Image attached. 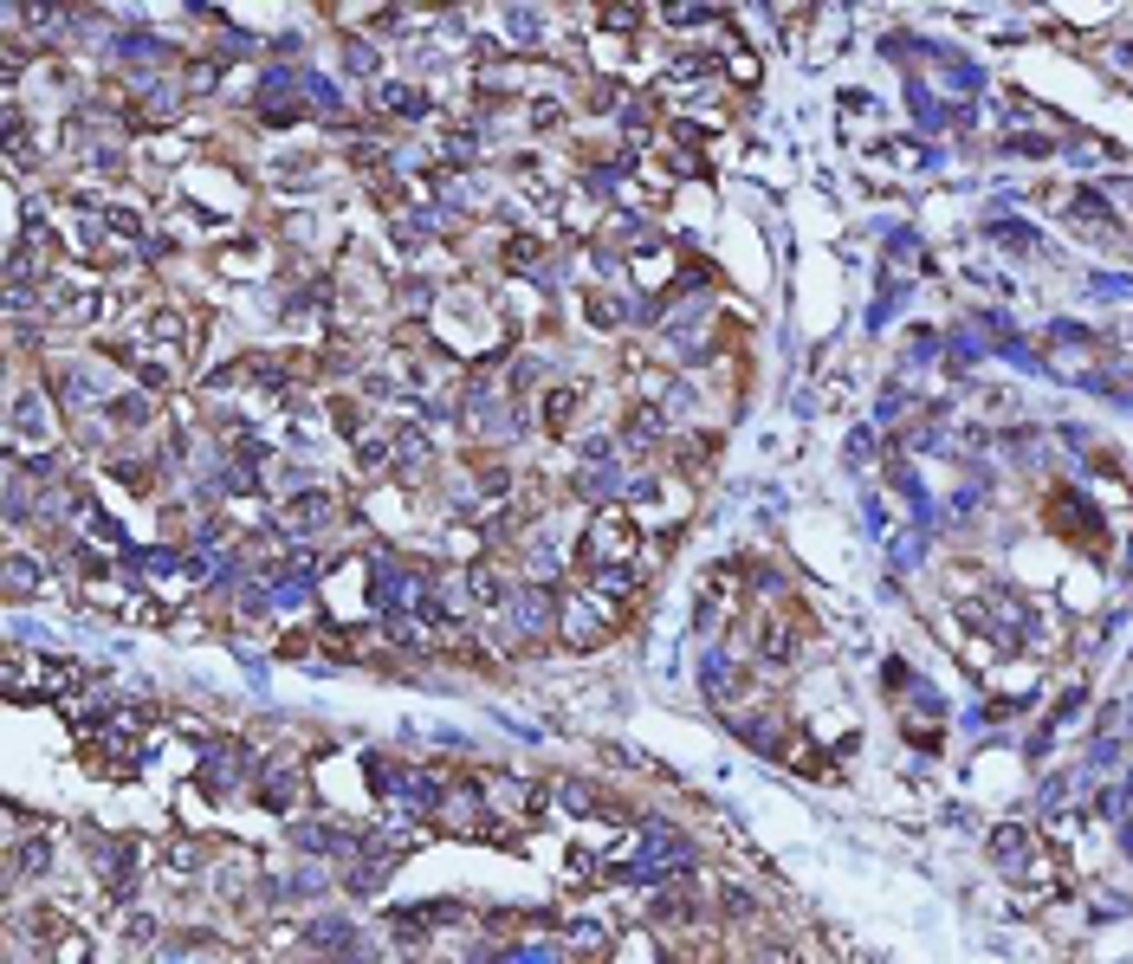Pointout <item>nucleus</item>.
Wrapping results in <instances>:
<instances>
[{
	"label": "nucleus",
	"mask_w": 1133,
	"mask_h": 964,
	"mask_svg": "<svg viewBox=\"0 0 1133 964\" xmlns=\"http://www.w3.org/2000/svg\"><path fill=\"white\" fill-rule=\"evenodd\" d=\"M370 98H376L382 117H421V110H428V91H421V85H402V78H376Z\"/></svg>",
	"instance_id": "nucleus-1"
},
{
	"label": "nucleus",
	"mask_w": 1133,
	"mask_h": 964,
	"mask_svg": "<svg viewBox=\"0 0 1133 964\" xmlns=\"http://www.w3.org/2000/svg\"><path fill=\"white\" fill-rule=\"evenodd\" d=\"M577 415V389L570 382H557V389H544V428L551 434H564V421Z\"/></svg>",
	"instance_id": "nucleus-2"
},
{
	"label": "nucleus",
	"mask_w": 1133,
	"mask_h": 964,
	"mask_svg": "<svg viewBox=\"0 0 1133 964\" xmlns=\"http://www.w3.org/2000/svg\"><path fill=\"white\" fill-rule=\"evenodd\" d=\"M467 589H473V602H486V609H493V602L505 596V576L493 570V563H473V570H467Z\"/></svg>",
	"instance_id": "nucleus-3"
},
{
	"label": "nucleus",
	"mask_w": 1133,
	"mask_h": 964,
	"mask_svg": "<svg viewBox=\"0 0 1133 964\" xmlns=\"http://www.w3.org/2000/svg\"><path fill=\"white\" fill-rule=\"evenodd\" d=\"M344 65H350V72H376V52L363 46V39H350V46H344Z\"/></svg>",
	"instance_id": "nucleus-4"
},
{
	"label": "nucleus",
	"mask_w": 1133,
	"mask_h": 964,
	"mask_svg": "<svg viewBox=\"0 0 1133 964\" xmlns=\"http://www.w3.org/2000/svg\"><path fill=\"white\" fill-rule=\"evenodd\" d=\"M726 72L739 78V85H752V78H758V59H752V52H732V59H726Z\"/></svg>",
	"instance_id": "nucleus-5"
}]
</instances>
